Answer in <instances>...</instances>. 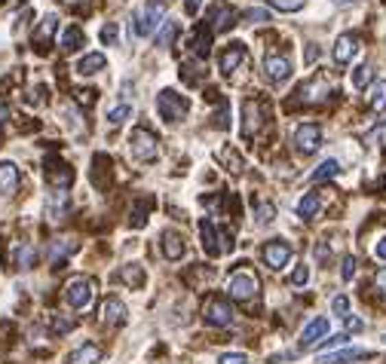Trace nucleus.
<instances>
[{"label": "nucleus", "instance_id": "49530a36", "mask_svg": "<svg viewBox=\"0 0 386 364\" xmlns=\"http://www.w3.org/2000/svg\"><path fill=\"white\" fill-rule=\"evenodd\" d=\"M200 6H202V0H184V10L191 12V16H196V12H200Z\"/></svg>", "mask_w": 386, "mask_h": 364}, {"label": "nucleus", "instance_id": "1a4fd4ad", "mask_svg": "<svg viewBox=\"0 0 386 364\" xmlns=\"http://www.w3.org/2000/svg\"><path fill=\"white\" fill-rule=\"evenodd\" d=\"M291 77V58L289 56H267L264 58V80L267 83H285Z\"/></svg>", "mask_w": 386, "mask_h": 364}, {"label": "nucleus", "instance_id": "393cba45", "mask_svg": "<svg viewBox=\"0 0 386 364\" xmlns=\"http://www.w3.org/2000/svg\"><path fill=\"white\" fill-rule=\"evenodd\" d=\"M12 257H16V267L19 269H28V267H34V260H37V248H34V245H28V242H22V245H16Z\"/></svg>", "mask_w": 386, "mask_h": 364}, {"label": "nucleus", "instance_id": "bb28decb", "mask_svg": "<svg viewBox=\"0 0 386 364\" xmlns=\"http://www.w3.org/2000/svg\"><path fill=\"white\" fill-rule=\"evenodd\" d=\"M337 175H340V162H337V160H325L316 171H313V184L331 181V178H337Z\"/></svg>", "mask_w": 386, "mask_h": 364}, {"label": "nucleus", "instance_id": "2eb2a0df", "mask_svg": "<svg viewBox=\"0 0 386 364\" xmlns=\"http://www.w3.org/2000/svg\"><path fill=\"white\" fill-rule=\"evenodd\" d=\"M233 25H237V10H230V6H215L208 12V28L212 31H230Z\"/></svg>", "mask_w": 386, "mask_h": 364}, {"label": "nucleus", "instance_id": "a19ab883", "mask_svg": "<svg viewBox=\"0 0 386 364\" xmlns=\"http://www.w3.org/2000/svg\"><path fill=\"white\" fill-rule=\"evenodd\" d=\"M350 343V337L346 334H337V337H328V340H322V346L319 349H337V346H346Z\"/></svg>", "mask_w": 386, "mask_h": 364}, {"label": "nucleus", "instance_id": "f257e3e1", "mask_svg": "<svg viewBox=\"0 0 386 364\" xmlns=\"http://www.w3.org/2000/svg\"><path fill=\"white\" fill-rule=\"evenodd\" d=\"M132 31L135 37H150L162 22H166V0H147L132 19Z\"/></svg>", "mask_w": 386, "mask_h": 364}, {"label": "nucleus", "instance_id": "2f4dec72", "mask_svg": "<svg viewBox=\"0 0 386 364\" xmlns=\"http://www.w3.org/2000/svg\"><path fill=\"white\" fill-rule=\"evenodd\" d=\"M371 77H374V68H371V64H359L356 71H352V86H356V89H365V86L371 83Z\"/></svg>", "mask_w": 386, "mask_h": 364}, {"label": "nucleus", "instance_id": "0eeeda50", "mask_svg": "<svg viewBox=\"0 0 386 364\" xmlns=\"http://www.w3.org/2000/svg\"><path fill=\"white\" fill-rule=\"evenodd\" d=\"M245 62H248V49H245V43H239V40L227 43V46H224V52L218 56L221 74H237V71H239Z\"/></svg>", "mask_w": 386, "mask_h": 364}, {"label": "nucleus", "instance_id": "412c9836", "mask_svg": "<svg viewBox=\"0 0 386 364\" xmlns=\"http://www.w3.org/2000/svg\"><path fill=\"white\" fill-rule=\"evenodd\" d=\"M47 181H49V184H56L58 190H64V187H71V181H74V171H71L64 162H49V169H47Z\"/></svg>", "mask_w": 386, "mask_h": 364}, {"label": "nucleus", "instance_id": "f704fd0d", "mask_svg": "<svg viewBox=\"0 0 386 364\" xmlns=\"http://www.w3.org/2000/svg\"><path fill=\"white\" fill-rule=\"evenodd\" d=\"M98 37H101V43H104V46L120 43V28H117V22H108V25H104L101 34H98Z\"/></svg>", "mask_w": 386, "mask_h": 364}, {"label": "nucleus", "instance_id": "a18cd8bd", "mask_svg": "<svg viewBox=\"0 0 386 364\" xmlns=\"http://www.w3.org/2000/svg\"><path fill=\"white\" fill-rule=\"evenodd\" d=\"M365 321L359 319V315H346V330H362Z\"/></svg>", "mask_w": 386, "mask_h": 364}, {"label": "nucleus", "instance_id": "cd10ccee", "mask_svg": "<svg viewBox=\"0 0 386 364\" xmlns=\"http://www.w3.org/2000/svg\"><path fill=\"white\" fill-rule=\"evenodd\" d=\"M322 208V202H319V196L316 193H306L304 199L298 202V215L304 217V221H310V217H316V211Z\"/></svg>", "mask_w": 386, "mask_h": 364}, {"label": "nucleus", "instance_id": "c85d7f7f", "mask_svg": "<svg viewBox=\"0 0 386 364\" xmlns=\"http://www.w3.org/2000/svg\"><path fill=\"white\" fill-rule=\"evenodd\" d=\"M83 46V31L77 28V25H71V28H64V34H62V49H68V52H77Z\"/></svg>", "mask_w": 386, "mask_h": 364}, {"label": "nucleus", "instance_id": "58836bf2", "mask_svg": "<svg viewBox=\"0 0 386 364\" xmlns=\"http://www.w3.org/2000/svg\"><path fill=\"white\" fill-rule=\"evenodd\" d=\"M218 364H248V355L245 352H221Z\"/></svg>", "mask_w": 386, "mask_h": 364}, {"label": "nucleus", "instance_id": "c9c22d12", "mask_svg": "<svg viewBox=\"0 0 386 364\" xmlns=\"http://www.w3.org/2000/svg\"><path fill=\"white\" fill-rule=\"evenodd\" d=\"M331 313L340 315V319H346V315H350V297H346V294H337L335 300H331Z\"/></svg>", "mask_w": 386, "mask_h": 364}, {"label": "nucleus", "instance_id": "e433bc0d", "mask_svg": "<svg viewBox=\"0 0 386 364\" xmlns=\"http://www.w3.org/2000/svg\"><path fill=\"white\" fill-rule=\"evenodd\" d=\"M340 263H343V267H340V279H343V282H350L352 276H356V257H352V254H346Z\"/></svg>", "mask_w": 386, "mask_h": 364}, {"label": "nucleus", "instance_id": "c03bdc74", "mask_svg": "<svg viewBox=\"0 0 386 364\" xmlns=\"http://www.w3.org/2000/svg\"><path fill=\"white\" fill-rule=\"evenodd\" d=\"M242 19H252V22H267V12L264 10H245Z\"/></svg>", "mask_w": 386, "mask_h": 364}, {"label": "nucleus", "instance_id": "423d86ee", "mask_svg": "<svg viewBox=\"0 0 386 364\" xmlns=\"http://www.w3.org/2000/svg\"><path fill=\"white\" fill-rule=\"evenodd\" d=\"M200 236H202V248H206L208 257H221L224 251L233 248L230 242H224V236L218 233V227H215L208 217H202V221H200Z\"/></svg>", "mask_w": 386, "mask_h": 364}, {"label": "nucleus", "instance_id": "4be33fe9", "mask_svg": "<svg viewBox=\"0 0 386 364\" xmlns=\"http://www.w3.org/2000/svg\"><path fill=\"white\" fill-rule=\"evenodd\" d=\"M19 187V169L12 162H0V196L16 193Z\"/></svg>", "mask_w": 386, "mask_h": 364}, {"label": "nucleus", "instance_id": "aec40b11", "mask_svg": "<svg viewBox=\"0 0 386 364\" xmlns=\"http://www.w3.org/2000/svg\"><path fill=\"white\" fill-rule=\"evenodd\" d=\"M261 110H264V104L261 101H245L242 104V114H245V123H242V135H254L261 125Z\"/></svg>", "mask_w": 386, "mask_h": 364}, {"label": "nucleus", "instance_id": "9b49d317", "mask_svg": "<svg viewBox=\"0 0 386 364\" xmlns=\"http://www.w3.org/2000/svg\"><path fill=\"white\" fill-rule=\"evenodd\" d=\"M206 321L212 324V328H227V324L233 321V306L227 300H221V297H212V300L206 303Z\"/></svg>", "mask_w": 386, "mask_h": 364}, {"label": "nucleus", "instance_id": "ddd939ff", "mask_svg": "<svg viewBox=\"0 0 386 364\" xmlns=\"http://www.w3.org/2000/svg\"><path fill=\"white\" fill-rule=\"evenodd\" d=\"M101 321L108 324V328L126 324V303H120V297H108L101 306Z\"/></svg>", "mask_w": 386, "mask_h": 364}, {"label": "nucleus", "instance_id": "a211bd4d", "mask_svg": "<svg viewBox=\"0 0 386 364\" xmlns=\"http://www.w3.org/2000/svg\"><path fill=\"white\" fill-rule=\"evenodd\" d=\"M108 68V58L101 56V52H89V56H83L80 62H77V74L80 77H95L98 71Z\"/></svg>", "mask_w": 386, "mask_h": 364}, {"label": "nucleus", "instance_id": "b1692460", "mask_svg": "<svg viewBox=\"0 0 386 364\" xmlns=\"http://www.w3.org/2000/svg\"><path fill=\"white\" fill-rule=\"evenodd\" d=\"M162 254H166L169 260H178V257L184 254V242H181V236L175 233V230H166V233H162Z\"/></svg>", "mask_w": 386, "mask_h": 364}, {"label": "nucleus", "instance_id": "ea45409f", "mask_svg": "<svg viewBox=\"0 0 386 364\" xmlns=\"http://www.w3.org/2000/svg\"><path fill=\"white\" fill-rule=\"evenodd\" d=\"M273 217H276V208H273L270 202H261V205H258V221H261V223H270Z\"/></svg>", "mask_w": 386, "mask_h": 364}, {"label": "nucleus", "instance_id": "603ef678", "mask_svg": "<svg viewBox=\"0 0 386 364\" xmlns=\"http://www.w3.org/2000/svg\"><path fill=\"white\" fill-rule=\"evenodd\" d=\"M64 3H77V0H64Z\"/></svg>", "mask_w": 386, "mask_h": 364}, {"label": "nucleus", "instance_id": "9d476101", "mask_svg": "<svg viewBox=\"0 0 386 364\" xmlns=\"http://www.w3.org/2000/svg\"><path fill=\"white\" fill-rule=\"evenodd\" d=\"M294 144H298L300 154H313V150L322 144V129L316 123H300L294 129Z\"/></svg>", "mask_w": 386, "mask_h": 364}, {"label": "nucleus", "instance_id": "4468645a", "mask_svg": "<svg viewBox=\"0 0 386 364\" xmlns=\"http://www.w3.org/2000/svg\"><path fill=\"white\" fill-rule=\"evenodd\" d=\"M356 56H359V37L356 34H340L335 40V62L350 64Z\"/></svg>", "mask_w": 386, "mask_h": 364}, {"label": "nucleus", "instance_id": "20e7f679", "mask_svg": "<svg viewBox=\"0 0 386 364\" xmlns=\"http://www.w3.org/2000/svg\"><path fill=\"white\" fill-rule=\"evenodd\" d=\"M227 291H230L233 300H252L258 294V276L252 269H237L230 276V282H227Z\"/></svg>", "mask_w": 386, "mask_h": 364}, {"label": "nucleus", "instance_id": "8fccbe9b", "mask_svg": "<svg viewBox=\"0 0 386 364\" xmlns=\"http://www.w3.org/2000/svg\"><path fill=\"white\" fill-rule=\"evenodd\" d=\"M3 120H6V104L0 101V129H3Z\"/></svg>", "mask_w": 386, "mask_h": 364}, {"label": "nucleus", "instance_id": "dca6fc26", "mask_svg": "<svg viewBox=\"0 0 386 364\" xmlns=\"http://www.w3.org/2000/svg\"><path fill=\"white\" fill-rule=\"evenodd\" d=\"M56 28H58V16H56V12H47V16H43V22L37 25V31H34V46L40 52L49 46L52 34H56Z\"/></svg>", "mask_w": 386, "mask_h": 364}, {"label": "nucleus", "instance_id": "7ed1b4c3", "mask_svg": "<svg viewBox=\"0 0 386 364\" xmlns=\"http://www.w3.org/2000/svg\"><path fill=\"white\" fill-rule=\"evenodd\" d=\"M93 294H95V284L86 276H74V279L64 284V303L71 309H86L93 303Z\"/></svg>", "mask_w": 386, "mask_h": 364}, {"label": "nucleus", "instance_id": "3c124183", "mask_svg": "<svg viewBox=\"0 0 386 364\" xmlns=\"http://www.w3.org/2000/svg\"><path fill=\"white\" fill-rule=\"evenodd\" d=\"M337 6H350V3H356V0H335Z\"/></svg>", "mask_w": 386, "mask_h": 364}, {"label": "nucleus", "instance_id": "09e8293b", "mask_svg": "<svg viewBox=\"0 0 386 364\" xmlns=\"http://www.w3.org/2000/svg\"><path fill=\"white\" fill-rule=\"evenodd\" d=\"M377 284H381V288L386 291V269H381V273H377Z\"/></svg>", "mask_w": 386, "mask_h": 364}, {"label": "nucleus", "instance_id": "de8ad7c7", "mask_svg": "<svg viewBox=\"0 0 386 364\" xmlns=\"http://www.w3.org/2000/svg\"><path fill=\"white\" fill-rule=\"evenodd\" d=\"M319 58V46H310V49H306V62H316Z\"/></svg>", "mask_w": 386, "mask_h": 364}, {"label": "nucleus", "instance_id": "864d4df0", "mask_svg": "<svg viewBox=\"0 0 386 364\" xmlns=\"http://www.w3.org/2000/svg\"><path fill=\"white\" fill-rule=\"evenodd\" d=\"M383 346H386V334H383Z\"/></svg>", "mask_w": 386, "mask_h": 364}, {"label": "nucleus", "instance_id": "79ce46f5", "mask_svg": "<svg viewBox=\"0 0 386 364\" xmlns=\"http://www.w3.org/2000/svg\"><path fill=\"white\" fill-rule=\"evenodd\" d=\"M77 101H80L83 108H89V104L95 101V92H89V89H80V92H77Z\"/></svg>", "mask_w": 386, "mask_h": 364}, {"label": "nucleus", "instance_id": "39448f33", "mask_svg": "<svg viewBox=\"0 0 386 364\" xmlns=\"http://www.w3.org/2000/svg\"><path fill=\"white\" fill-rule=\"evenodd\" d=\"M132 154L138 162H156L160 160V147H156L154 132H147V129L132 132Z\"/></svg>", "mask_w": 386, "mask_h": 364}, {"label": "nucleus", "instance_id": "f3484780", "mask_svg": "<svg viewBox=\"0 0 386 364\" xmlns=\"http://www.w3.org/2000/svg\"><path fill=\"white\" fill-rule=\"evenodd\" d=\"M101 361V349L95 346V343H80L77 349H71L68 355V364H98Z\"/></svg>", "mask_w": 386, "mask_h": 364}, {"label": "nucleus", "instance_id": "f03ea898", "mask_svg": "<svg viewBox=\"0 0 386 364\" xmlns=\"http://www.w3.org/2000/svg\"><path fill=\"white\" fill-rule=\"evenodd\" d=\"M156 110H160V117L166 123H181L187 117V110H191V101L175 89H162L156 95Z\"/></svg>", "mask_w": 386, "mask_h": 364}, {"label": "nucleus", "instance_id": "c756f323", "mask_svg": "<svg viewBox=\"0 0 386 364\" xmlns=\"http://www.w3.org/2000/svg\"><path fill=\"white\" fill-rule=\"evenodd\" d=\"M175 37H178V25L175 22H162V28H160V34H156V46H160V49H169V46L175 43Z\"/></svg>", "mask_w": 386, "mask_h": 364}, {"label": "nucleus", "instance_id": "4c0bfd02", "mask_svg": "<svg viewBox=\"0 0 386 364\" xmlns=\"http://www.w3.org/2000/svg\"><path fill=\"white\" fill-rule=\"evenodd\" d=\"M306 282H310V267H304V263H300V267L291 273V284H294V288H304Z\"/></svg>", "mask_w": 386, "mask_h": 364}, {"label": "nucleus", "instance_id": "6e6552de", "mask_svg": "<svg viewBox=\"0 0 386 364\" xmlns=\"http://www.w3.org/2000/svg\"><path fill=\"white\" fill-rule=\"evenodd\" d=\"M261 254H264L267 267L279 273V269H285V267H289V260H291V245L282 242V239H273V242L264 245V251H261Z\"/></svg>", "mask_w": 386, "mask_h": 364}, {"label": "nucleus", "instance_id": "6ab92c4d", "mask_svg": "<svg viewBox=\"0 0 386 364\" xmlns=\"http://www.w3.org/2000/svg\"><path fill=\"white\" fill-rule=\"evenodd\" d=\"M126 288H132V291H138L141 284L147 282V273H145V267H138V263H126V267L120 269V276H117Z\"/></svg>", "mask_w": 386, "mask_h": 364}, {"label": "nucleus", "instance_id": "473e14b6", "mask_svg": "<svg viewBox=\"0 0 386 364\" xmlns=\"http://www.w3.org/2000/svg\"><path fill=\"white\" fill-rule=\"evenodd\" d=\"M129 117H132V104L123 101V104H117V108L108 114V123H110V125H120V123H126Z\"/></svg>", "mask_w": 386, "mask_h": 364}, {"label": "nucleus", "instance_id": "7c9ffc66", "mask_svg": "<svg viewBox=\"0 0 386 364\" xmlns=\"http://www.w3.org/2000/svg\"><path fill=\"white\" fill-rule=\"evenodd\" d=\"M64 211H68V193H64V190H56V193L49 196V215L56 217V221H62Z\"/></svg>", "mask_w": 386, "mask_h": 364}, {"label": "nucleus", "instance_id": "37998d69", "mask_svg": "<svg viewBox=\"0 0 386 364\" xmlns=\"http://www.w3.org/2000/svg\"><path fill=\"white\" fill-rule=\"evenodd\" d=\"M374 257H377V260H386V233L374 242Z\"/></svg>", "mask_w": 386, "mask_h": 364}, {"label": "nucleus", "instance_id": "f8f14e48", "mask_svg": "<svg viewBox=\"0 0 386 364\" xmlns=\"http://www.w3.org/2000/svg\"><path fill=\"white\" fill-rule=\"evenodd\" d=\"M328 337V319H310L306 321V328L300 330V349H313L319 340H325Z\"/></svg>", "mask_w": 386, "mask_h": 364}, {"label": "nucleus", "instance_id": "72a5a7b5", "mask_svg": "<svg viewBox=\"0 0 386 364\" xmlns=\"http://www.w3.org/2000/svg\"><path fill=\"white\" fill-rule=\"evenodd\" d=\"M306 3H310V0H270V6L279 12H298V10H304Z\"/></svg>", "mask_w": 386, "mask_h": 364}, {"label": "nucleus", "instance_id": "5701e85b", "mask_svg": "<svg viewBox=\"0 0 386 364\" xmlns=\"http://www.w3.org/2000/svg\"><path fill=\"white\" fill-rule=\"evenodd\" d=\"M368 349H340V352H331V355H322V364H350V361H359V359H368Z\"/></svg>", "mask_w": 386, "mask_h": 364}, {"label": "nucleus", "instance_id": "a878e982", "mask_svg": "<svg viewBox=\"0 0 386 364\" xmlns=\"http://www.w3.org/2000/svg\"><path fill=\"white\" fill-rule=\"evenodd\" d=\"M368 101H371V110H374L377 117H386V83L383 80H377L374 86H371Z\"/></svg>", "mask_w": 386, "mask_h": 364}]
</instances>
